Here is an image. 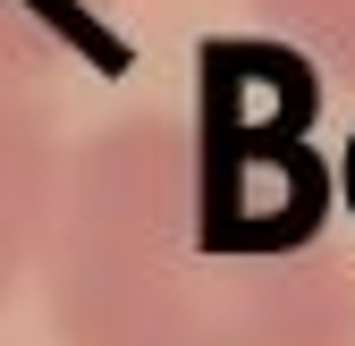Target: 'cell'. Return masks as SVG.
Listing matches in <instances>:
<instances>
[{"instance_id": "cell-1", "label": "cell", "mask_w": 355, "mask_h": 346, "mask_svg": "<svg viewBox=\"0 0 355 346\" xmlns=\"http://www.w3.org/2000/svg\"><path fill=\"white\" fill-rule=\"evenodd\" d=\"M322 76L211 42L195 110H127L60 152L34 279L60 346H355Z\"/></svg>"}, {"instance_id": "cell-2", "label": "cell", "mask_w": 355, "mask_h": 346, "mask_svg": "<svg viewBox=\"0 0 355 346\" xmlns=\"http://www.w3.org/2000/svg\"><path fill=\"white\" fill-rule=\"evenodd\" d=\"M60 152H68V144H60L51 102H42L34 84H0V304H9L17 279L34 271Z\"/></svg>"}, {"instance_id": "cell-3", "label": "cell", "mask_w": 355, "mask_h": 346, "mask_svg": "<svg viewBox=\"0 0 355 346\" xmlns=\"http://www.w3.org/2000/svg\"><path fill=\"white\" fill-rule=\"evenodd\" d=\"M119 42V0H0V84H42Z\"/></svg>"}, {"instance_id": "cell-4", "label": "cell", "mask_w": 355, "mask_h": 346, "mask_svg": "<svg viewBox=\"0 0 355 346\" xmlns=\"http://www.w3.org/2000/svg\"><path fill=\"white\" fill-rule=\"evenodd\" d=\"M245 9L322 84H355V0H245Z\"/></svg>"}, {"instance_id": "cell-5", "label": "cell", "mask_w": 355, "mask_h": 346, "mask_svg": "<svg viewBox=\"0 0 355 346\" xmlns=\"http://www.w3.org/2000/svg\"><path fill=\"white\" fill-rule=\"evenodd\" d=\"M330 186H338V220L355 228V127H347V144H338V161H330Z\"/></svg>"}]
</instances>
